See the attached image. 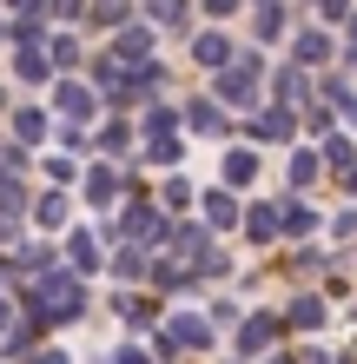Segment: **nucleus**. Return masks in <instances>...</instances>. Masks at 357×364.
<instances>
[]
</instances>
